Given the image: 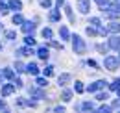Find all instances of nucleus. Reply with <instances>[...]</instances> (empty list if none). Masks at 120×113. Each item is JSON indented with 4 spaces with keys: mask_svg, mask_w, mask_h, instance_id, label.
Listing matches in <instances>:
<instances>
[{
    "mask_svg": "<svg viewBox=\"0 0 120 113\" xmlns=\"http://www.w3.org/2000/svg\"><path fill=\"white\" fill-rule=\"evenodd\" d=\"M105 30H107V33H109V32H111V33H120V22L115 20V22H111Z\"/></svg>",
    "mask_w": 120,
    "mask_h": 113,
    "instance_id": "nucleus-7",
    "label": "nucleus"
},
{
    "mask_svg": "<svg viewBox=\"0 0 120 113\" xmlns=\"http://www.w3.org/2000/svg\"><path fill=\"white\" fill-rule=\"evenodd\" d=\"M41 6L43 8H50L52 6V0H41Z\"/></svg>",
    "mask_w": 120,
    "mask_h": 113,
    "instance_id": "nucleus-35",
    "label": "nucleus"
},
{
    "mask_svg": "<svg viewBox=\"0 0 120 113\" xmlns=\"http://www.w3.org/2000/svg\"><path fill=\"white\" fill-rule=\"evenodd\" d=\"M9 9L20 11V9H22V2H20V0H9Z\"/></svg>",
    "mask_w": 120,
    "mask_h": 113,
    "instance_id": "nucleus-11",
    "label": "nucleus"
},
{
    "mask_svg": "<svg viewBox=\"0 0 120 113\" xmlns=\"http://www.w3.org/2000/svg\"><path fill=\"white\" fill-rule=\"evenodd\" d=\"M118 59H120V57H118Z\"/></svg>",
    "mask_w": 120,
    "mask_h": 113,
    "instance_id": "nucleus-48",
    "label": "nucleus"
},
{
    "mask_svg": "<svg viewBox=\"0 0 120 113\" xmlns=\"http://www.w3.org/2000/svg\"><path fill=\"white\" fill-rule=\"evenodd\" d=\"M98 111H100V113H109V111H111V108H109V106H102Z\"/></svg>",
    "mask_w": 120,
    "mask_h": 113,
    "instance_id": "nucleus-36",
    "label": "nucleus"
},
{
    "mask_svg": "<svg viewBox=\"0 0 120 113\" xmlns=\"http://www.w3.org/2000/svg\"><path fill=\"white\" fill-rule=\"evenodd\" d=\"M30 95L33 98H45V93L41 89H30Z\"/></svg>",
    "mask_w": 120,
    "mask_h": 113,
    "instance_id": "nucleus-13",
    "label": "nucleus"
},
{
    "mask_svg": "<svg viewBox=\"0 0 120 113\" xmlns=\"http://www.w3.org/2000/svg\"><path fill=\"white\" fill-rule=\"evenodd\" d=\"M0 80H2V72H0Z\"/></svg>",
    "mask_w": 120,
    "mask_h": 113,
    "instance_id": "nucleus-46",
    "label": "nucleus"
},
{
    "mask_svg": "<svg viewBox=\"0 0 120 113\" xmlns=\"http://www.w3.org/2000/svg\"><path fill=\"white\" fill-rule=\"evenodd\" d=\"M65 13H67V17H68L70 22H74V13H72V8H70V6H65Z\"/></svg>",
    "mask_w": 120,
    "mask_h": 113,
    "instance_id": "nucleus-19",
    "label": "nucleus"
},
{
    "mask_svg": "<svg viewBox=\"0 0 120 113\" xmlns=\"http://www.w3.org/2000/svg\"><path fill=\"white\" fill-rule=\"evenodd\" d=\"M43 37H45V39H52V30L45 28V30H43Z\"/></svg>",
    "mask_w": 120,
    "mask_h": 113,
    "instance_id": "nucleus-29",
    "label": "nucleus"
},
{
    "mask_svg": "<svg viewBox=\"0 0 120 113\" xmlns=\"http://www.w3.org/2000/svg\"><path fill=\"white\" fill-rule=\"evenodd\" d=\"M26 72H28V74H31V76H37L39 67H37L35 63H28V65H26Z\"/></svg>",
    "mask_w": 120,
    "mask_h": 113,
    "instance_id": "nucleus-9",
    "label": "nucleus"
},
{
    "mask_svg": "<svg viewBox=\"0 0 120 113\" xmlns=\"http://www.w3.org/2000/svg\"><path fill=\"white\" fill-rule=\"evenodd\" d=\"M120 87V80H115V82H113V84L109 85V89H111V91H116V89H118Z\"/></svg>",
    "mask_w": 120,
    "mask_h": 113,
    "instance_id": "nucleus-32",
    "label": "nucleus"
},
{
    "mask_svg": "<svg viewBox=\"0 0 120 113\" xmlns=\"http://www.w3.org/2000/svg\"><path fill=\"white\" fill-rule=\"evenodd\" d=\"M0 48H2V44H0Z\"/></svg>",
    "mask_w": 120,
    "mask_h": 113,
    "instance_id": "nucleus-47",
    "label": "nucleus"
},
{
    "mask_svg": "<svg viewBox=\"0 0 120 113\" xmlns=\"http://www.w3.org/2000/svg\"><path fill=\"white\" fill-rule=\"evenodd\" d=\"M56 2H57V6H59V8L63 6V4H65V0H56Z\"/></svg>",
    "mask_w": 120,
    "mask_h": 113,
    "instance_id": "nucleus-42",
    "label": "nucleus"
},
{
    "mask_svg": "<svg viewBox=\"0 0 120 113\" xmlns=\"http://www.w3.org/2000/svg\"><path fill=\"white\" fill-rule=\"evenodd\" d=\"M24 41H26V44H28V46H33V44H35L33 35H26V39H24Z\"/></svg>",
    "mask_w": 120,
    "mask_h": 113,
    "instance_id": "nucleus-31",
    "label": "nucleus"
},
{
    "mask_svg": "<svg viewBox=\"0 0 120 113\" xmlns=\"http://www.w3.org/2000/svg\"><path fill=\"white\" fill-rule=\"evenodd\" d=\"M96 98H98V100H105V98H109V97H107L105 93H98V97H96Z\"/></svg>",
    "mask_w": 120,
    "mask_h": 113,
    "instance_id": "nucleus-37",
    "label": "nucleus"
},
{
    "mask_svg": "<svg viewBox=\"0 0 120 113\" xmlns=\"http://www.w3.org/2000/svg\"><path fill=\"white\" fill-rule=\"evenodd\" d=\"M116 93H118V97H120V87H118V89H116Z\"/></svg>",
    "mask_w": 120,
    "mask_h": 113,
    "instance_id": "nucleus-44",
    "label": "nucleus"
},
{
    "mask_svg": "<svg viewBox=\"0 0 120 113\" xmlns=\"http://www.w3.org/2000/svg\"><path fill=\"white\" fill-rule=\"evenodd\" d=\"M96 48H98V50H100V52H105V46H104V44H98V46H96Z\"/></svg>",
    "mask_w": 120,
    "mask_h": 113,
    "instance_id": "nucleus-40",
    "label": "nucleus"
},
{
    "mask_svg": "<svg viewBox=\"0 0 120 113\" xmlns=\"http://www.w3.org/2000/svg\"><path fill=\"white\" fill-rule=\"evenodd\" d=\"M2 76H4V78H8V80H11V82L15 80V72L11 71V69H6V71L2 72Z\"/></svg>",
    "mask_w": 120,
    "mask_h": 113,
    "instance_id": "nucleus-16",
    "label": "nucleus"
},
{
    "mask_svg": "<svg viewBox=\"0 0 120 113\" xmlns=\"http://www.w3.org/2000/svg\"><path fill=\"white\" fill-rule=\"evenodd\" d=\"M81 109H83V111H92V109H94V104H92V102H83V104H81Z\"/></svg>",
    "mask_w": 120,
    "mask_h": 113,
    "instance_id": "nucleus-20",
    "label": "nucleus"
},
{
    "mask_svg": "<svg viewBox=\"0 0 120 113\" xmlns=\"http://www.w3.org/2000/svg\"><path fill=\"white\" fill-rule=\"evenodd\" d=\"M111 108H115V109H116V108H120V98H118V100H115V102H113V106H111Z\"/></svg>",
    "mask_w": 120,
    "mask_h": 113,
    "instance_id": "nucleus-38",
    "label": "nucleus"
},
{
    "mask_svg": "<svg viewBox=\"0 0 120 113\" xmlns=\"http://www.w3.org/2000/svg\"><path fill=\"white\" fill-rule=\"evenodd\" d=\"M104 87H105V82L104 80H98V82L90 84L89 87H87V91H89V93H96V91H100V89H104Z\"/></svg>",
    "mask_w": 120,
    "mask_h": 113,
    "instance_id": "nucleus-4",
    "label": "nucleus"
},
{
    "mask_svg": "<svg viewBox=\"0 0 120 113\" xmlns=\"http://www.w3.org/2000/svg\"><path fill=\"white\" fill-rule=\"evenodd\" d=\"M37 56L41 57V59H48V48H46V46H41V48L37 50Z\"/></svg>",
    "mask_w": 120,
    "mask_h": 113,
    "instance_id": "nucleus-14",
    "label": "nucleus"
},
{
    "mask_svg": "<svg viewBox=\"0 0 120 113\" xmlns=\"http://www.w3.org/2000/svg\"><path fill=\"white\" fill-rule=\"evenodd\" d=\"M94 2H96V4H98V6H100V8H102V11H104L105 8H107V6H109V0H94Z\"/></svg>",
    "mask_w": 120,
    "mask_h": 113,
    "instance_id": "nucleus-25",
    "label": "nucleus"
},
{
    "mask_svg": "<svg viewBox=\"0 0 120 113\" xmlns=\"http://www.w3.org/2000/svg\"><path fill=\"white\" fill-rule=\"evenodd\" d=\"M15 32H6V37H8V39H9V41H13V39H15Z\"/></svg>",
    "mask_w": 120,
    "mask_h": 113,
    "instance_id": "nucleus-34",
    "label": "nucleus"
},
{
    "mask_svg": "<svg viewBox=\"0 0 120 113\" xmlns=\"http://www.w3.org/2000/svg\"><path fill=\"white\" fill-rule=\"evenodd\" d=\"M6 108V104H4V100H0V109H4Z\"/></svg>",
    "mask_w": 120,
    "mask_h": 113,
    "instance_id": "nucleus-43",
    "label": "nucleus"
},
{
    "mask_svg": "<svg viewBox=\"0 0 120 113\" xmlns=\"http://www.w3.org/2000/svg\"><path fill=\"white\" fill-rule=\"evenodd\" d=\"M13 91H15V84H6V85H2V97H9Z\"/></svg>",
    "mask_w": 120,
    "mask_h": 113,
    "instance_id": "nucleus-6",
    "label": "nucleus"
},
{
    "mask_svg": "<svg viewBox=\"0 0 120 113\" xmlns=\"http://www.w3.org/2000/svg\"><path fill=\"white\" fill-rule=\"evenodd\" d=\"M15 69H17V72H24V71H26V65L20 63V61H17V63H15Z\"/></svg>",
    "mask_w": 120,
    "mask_h": 113,
    "instance_id": "nucleus-26",
    "label": "nucleus"
},
{
    "mask_svg": "<svg viewBox=\"0 0 120 113\" xmlns=\"http://www.w3.org/2000/svg\"><path fill=\"white\" fill-rule=\"evenodd\" d=\"M109 46L115 48V50H120V35H115L109 39Z\"/></svg>",
    "mask_w": 120,
    "mask_h": 113,
    "instance_id": "nucleus-8",
    "label": "nucleus"
},
{
    "mask_svg": "<svg viewBox=\"0 0 120 113\" xmlns=\"http://www.w3.org/2000/svg\"><path fill=\"white\" fill-rule=\"evenodd\" d=\"M72 48H74L76 54H83V52L87 50L85 43H83V39H81L79 35H74V37H72Z\"/></svg>",
    "mask_w": 120,
    "mask_h": 113,
    "instance_id": "nucleus-1",
    "label": "nucleus"
},
{
    "mask_svg": "<svg viewBox=\"0 0 120 113\" xmlns=\"http://www.w3.org/2000/svg\"><path fill=\"white\" fill-rule=\"evenodd\" d=\"M78 9H79V11H81L83 15H85V13H89V9H90L89 0H78Z\"/></svg>",
    "mask_w": 120,
    "mask_h": 113,
    "instance_id": "nucleus-5",
    "label": "nucleus"
},
{
    "mask_svg": "<svg viewBox=\"0 0 120 113\" xmlns=\"http://www.w3.org/2000/svg\"><path fill=\"white\" fill-rule=\"evenodd\" d=\"M59 35H61V39H68V37H70V33H68V28H67V26H61Z\"/></svg>",
    "mask_w": 120,
    "mask_h": 113,
    "instance_id": "nucleus-17",
    "label": "nucleus"
},
{
    "mask_svg": "<svg viewBox=\"0 0 120 113\" xmlns=\"http://www.w3.org/2000/svg\"><path fill=\"white\" fill-rule=\"evenodd\" d=\"M104 13L109 19H120V6H107L104 9Z\"/></svg>",
    "mask_w": 120,
    "mask_h": 113,
    "instance_id": "nucleus-2",
    "label": "nucleus"
},
{
    "mask_svg": "<svg viewBox=\"0 0 120 113\" xmlns=\"http://www.w3.org/2000/svg\"><path fill=\"white\" fill-rule=\"evenodd\" d=\"M90 24H92V26H100V19H98V17H92V19H90Z\"/></svg>",
    "mask_w": 120,
    "mask_h": 113,
    "instance_id": "nucleus-33",
    "label": "nucleus"
},
{
    "mask_svg": "<svg viewBox=\"0 0 120 113\" xmlns=\"http://www.w3.org/2000/svg\"><path fill=\"white\" fill-rule=\"evenodd\" d=\"M115 2H116V4H120V0H115Z\"/></svg>",
    "mask_w": 120,
    "mask_h": 113,
    "instance_id": "nucleus-45",
    "label": "nucleus"
},
{
    "mask_svg": "<svg viewBox=\"0 0 120 113\" xmlns=\"http://www.w3.org/2000/svg\"><path fill=\"white\" fill-rule=\"evenodd\" d=\"M35 84L39 85V87H46V85H48V80H46V78H37Z\"/></svg>",
    "mask_w": 120,
    "mask_h": 113,
    "instance_id": "nucleus-23",
    "label": "nucleus"
},
{
    "mask_svg": "<svg viewBox=\"0 0 120 113\" xmlns=\"http://www.w3.org/2000/svg\"><path fill=\"white\" fill-rule=\"evenodd\" d=\"M43 72H45V76L48 78V76H52V74H54V67H52V65H48L46 69H43Z\"/></svg>",
    "mask_w": 120,
    "mask_h": 113,
    "instance_id": "nucleus-28",
    "label": "nucleus"
},
{
    "mask_svg": "<svg viewBox=\"0 0 120 113\" xmlns=\"http://www.w3.org/2000/svg\"><path fill=\"white\" fill-rule=\"evenodd\" d=\"M24 22V17L20 13H15V17H13V24H22Z\"/></svg>",
    "mask_w": 120,
    "mask_h": 113,
    "instance_id": "nucleus-22",
    "label": "nucleus"
},
{
    "mask_svg": "<svg viewBox=\"0 0 120 113\" xmlns=\"http://www.w3.org/2000/svg\"><path fill=\"white\" fill-rule=\"evenodd\" d=\"M74 89H76V93H83V91H85V87H83L81 82H76V84H74Z\"/></svg>",
    "mask_w": 120,
    "mask_h": 113,
    "instance_id": "nucleus-27",
    "label": "nucleus"
},
{
    "mask_svg": "<svg viewBox=\"0 0 120 113\" xmlns=\"http://www.w3.org/2000/svg\"><path fill=\"white\" fill-rule=\"evenodd\" d=\"M87 33H89V35H96V33H98L96 26H92V24H90V26H87Z\"/></svg>",
    "mask_w": 120,
    "mask_h": 113,
    "instance_id": "nucleus-30",
    "label": "nucleus"
},
{
    "mask_svg": "<svg viewBox=\"0 0 120 113\" xmlns=\"http://www.w3.org/2000/svg\"><path fill=\"white\" fill-rule=\"evenodd\" d=\"M56 111H57V113H63V111H65V108H63V106H59V108H56Z\"/></svg>",
    "mask_w": 120,
    "mask_h": 113,
    "instance_id": "nucleus-41",
    "label": "nucleus"
},
{
    "mask_svg": "<svg viewBox=\"0 0 120 113\" xmlns=\"http://www.w3.org/2000/svg\"><path fill=\"white\" fill-rule=\"evenodd\" d=\"M87 65H89V67H96V61H94V59H89Z\"/></svg>",
    "mask_w": 120,
    "mask_h": 113,
    "instance_id": "nucleus-39",
    "label": "nucleus"
},
{
    "mask_svg": "<svg viewBox=\"0 0 120 113\" xmlns=\"http://www.w3.org/2000/svg\"><path fill=\"white\" fill-rule=\"evenodd\" d=\"M17 54H19V56H31L33 52H31V48H28V46H22V48L17 50Z\"/></svg>",
    "mask_w": 120,
    "mask_h": 113,
    "instance_id": "nucleus-15",
    "label": "nucleus"
},
{
    "mask_svg": "<svg viewBox=\"0 0 120 113\" xmlns=\"http://www.w3.org/2000/svg\"><path fill=\"white\" fill-rule=\"evenodd\" d=\"M33 30H35V24H33V22H28V20L22 22V32H24V33H30Z\"/></svg>",
    "mask_w": 120,
    "mask_h": 113,
    "instance_id": "nucleus-10",
    "label": "nucleus"
},
{
    "mask_svg": "<svg viewBox=\"0 0 120 113\" xmlns=\"http://www.w3.org/2000/svg\"><path fill=\"white\" fill-rule=\"evenodd\" d=\"M59 19H61L59 9H52V11H50V20H59Z\"/></svg>",
    "mask_w": 120,
    "mask_h": 113,
    "instance_id": "nucleus-18",
    "label": "nucleus"
},
{
    "mask_svg": "<svg viewBox=\"0 0 120 113\" xmlns=\"http://www.w3.org/2000/svg\"><path fill=\"white\" fill-rule=\"evenodd\" d=\"M61 98L65 100V102H68V100H72V91H63V95H61Z\"/></svg>",
    "mask_w": 120,
    "mask_h": 113,
    "instance_id": "nucleus-21",
    "label": "nucleus"
},
{
    "mask_svg": "<svg viewBox=\"0 0 120 113\" xmlns=\"http://www.w3.org/2000/svg\"><path fill=\"white\" fill-rule=\"evenodd\" d=\"M57 82H59V85H67L68 82H70V74H67V72L61 74L59 78H57Z\"/></svg>",
    "mask_w": 120,
    "mask_h": 113,
    "instance_id": "nucleus-12",
    "label": "nucleus"
},
{
    "mask_svg": "<svg viewBox=\"0 0 120 113\" xmlns=\"http://www.w3.org/2000/svg\"><path fill=\"white\" fill-rule=\"evenodd\" d=\"M118 63H120V59H116V57H113V56H107L105 61H104L105 69H109V71H116L118 69Z\"/></svg>",
    "mask_w": 120,
    "mask_h": 113,
    "instance_id": "nucleus-3",
    "label": "nucleus"
},
{
    "mask_svg": "<svg viewBox=\"0 0 120 113\" xmlns=\"http://www.w3.org/2000/svg\"><path fill=\"white\" fill-rule=\"evenodd\" d=\"M8 11H9V6H6V4L0 0V13H2V15H8Z\"/></svg>",
    "mask_w": 120,
    "mask_h": 113,
    "instance_id": "nucleus-24",
    "label": "nucleus"
}]
</instances>
